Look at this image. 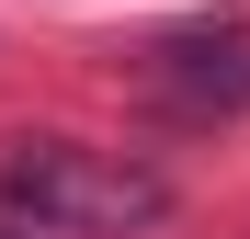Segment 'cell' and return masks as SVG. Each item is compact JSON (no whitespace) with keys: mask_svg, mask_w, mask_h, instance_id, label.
I'll list each match as a JSON object with an SVG mask.
<instances>
[{"mask_svg":"<svg viewBox=\"0 0 250 239\" xmlns=\"http://www.w3.org/2000/svg\"><path fill=\"white\" fill-rule=\"evenodd\" d=\"M0 205L46 239H137L171 217V182L125 148H80V137H12L0 148Z\"/></svg>","mask_w":250,"mask_h":239,"instance_id":"6da1fadb","label":"cell"},{"mask_svg":"<svg viewBox=\"0 0 250 239\" xmlns=\"http://www.w3.org/2000/svg\"><path fill=\"white\" fill-rule=\"evenodd\" d=\"M159 91H171V114H239L250 103V23L159 34Z\"/></svg>","mask_w":250,"mask_h":239,"instance_id":"7a4b0ae2","label":"cell"},{"mask_svg":"<svg viewBox=\"0 0 250 239\" xmlns=\"http://www.w3.org/2000/svg\"><path fill=\"white\" fill-rule=\"evenodd\" d=\"M0 239H46V228H23V217H12V205H0Z\"/></svg>","mask_w":250,"mask_h":239,"instance_id":"3957f363","label":"cell"}]
</instances>
